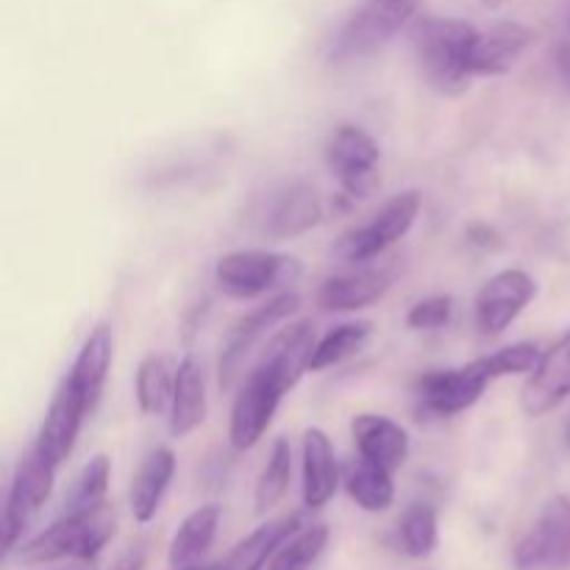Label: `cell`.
<instances>
[{"instance_id": "6da1fadb", "label": "cell", "mask_w": 570, "mask_h": 570, "mask_svg": "<svg viewBox=\"0 0 570 570\" xmlns=\"http://www.w3.org/2000/svg\"><path fill=\"white\" fill-rule=\"evenodd\" d=\"M479 28L454 17H417L410 26L421 76L434 92L462 95L471 89L473 78L465 70V56Z\"/></svg>"}, {"instance_id": "7a4b0ae2", "label": "cell", "mask_w": 570, "mask_h": 570, "mask_svg": "<svg viewBox=\"0 0 570 570\" xmlns=\"http://www.w3.org/2000/svg\"><path fill=\"white\" fill-rule=\"evenodd\" d=\"M117 529V512L111 504H100L83 512H61L56 523L20 546V562L48 566L59 560H76L92 566L109 546Z\"/></svg>"}, {"instance_id": "3957f363", "label": "cell", "mask_w": 570, "mask_h": 570, "mask_svg": "<svg viewBox=\"0 0 570 570\" xmlns=\"http://www.w3.org/2000/svg\"><path fill=\"white\" fill-rule=\"evenodd\" d=\"M423 0H365L334 37L328 59L334 65L365 59L382 50L401 28L415 22Z\"/></svg>"}, {"instance_id": "277c9868", "label": "cell", "mask_w": 570, "mask_h": 570, "mask_svg": "<svg viewBox=\"0 0 570 570\" xmlns=\"http://www.w3.org/2000/svg\"><path fill=\"white\" fill-rule=\"evenodd\" d=\"M301 262L276 250H232L215 265V284L223 295L234 301H254L278 287L295 284L301 276Z\"/></svg>"}, {"instance_id": "5b68a950", "label": "cell", "mask_w": 570, "mask_h": 570, "mask_svg": "<svg viewBox=\"0 0 570 570\" xmlns=\"http://www.w3.org/2000/svg\"><path fill=\"white\" fill-rule=\"evenodd\" d=\"M423 195L417 189H406V193L393 195L376 215L367 223L351 226L343 237L334 243V256L351 265H365V262L379 259L387 248H393L399 239L415 226L417 215H421Z\"/></svg>"}, {"instance_id": "8992f818", "label": "cell", "mask_w": 570, "mask_h": 570, "mask_svg": "<svg viewBox=\"0 0 570 570\" xmlns=\"http://www.w3.org/2000/svg\"><path fill=\"white\" fill-rule=\"evenodd\" d=\"M293 390V384L271 367L267 362H256L245 384L234 399L232 417H228V443L234 451H248L265 438L267 426L273 423L278 404Z\"/></svg>"}, {"instance_id": "52a82bcc", "label": "cell", "mask_w": 570, "mask_h": 570, "mask_svg": "<svg viewBox=\"0 0 570 570\" xmlns=\"http://www.w3.org/2000/svg\"><path fill=\"white\" fill-rule=\"evenodd\" d=\"M56 471L59 468L53 462L45 460L37 449L22 454L17 462L14 479L9 484V493L3 501V515H0V543H3V557L20 546L22 534H26L31 518L48 504L50 493H53Z\"/></svg>"}, {"instance_id": "ba28073f", "label": "cell", "mask_w": 570, "mask_h": 570, "mask_svg": "<svg viewBox=\"0 0 570 570\" xmlns=\"http://www.w3.org/2000/svg\"><path fill=\"white\" fill-rule=\"evenodd\" d=\"M323 159H326L328 173L337 178L343 195H348L351 200L371 198L382 187V173H379L382 148L365 128L351 126V122L334 128Z\"/></svg>"}, {"instance_id": "9c48e42d", "label": "cell", "mask_w": 570, "mask_h": 570, "mask_svg": "<svg viewBox=\"0 0 570 570\" xmlns=\"http://www.w3.org/2000/svg\"><path fill=\"white\" fill-rule=\"evenodd\" d=\"M301 306L298 293H278L273 295L267 304L256 306L254 312H248L245 317H239L232 328L226 332L220 343V354H217V382L220 390H232L234 382L243 373V365L248 362V356L254 354V348L259 345V340L271 332L273 326H278L282 321H287L289 315H295Z\"/></svg>"}, {"instance_id": "30bf717a", "label": "cell", "mask_w": 570, "mask_h": 570, "mask_svg": "<svg viewBox=\"0 0 570 570\" xmlns=\"http://www.w3.org/2000/svg\"><path fill=\"white\" fill-rule=\"evenodd\" d=\"M515 570H562L570 566V495H551L538 521L515 543Z\"/></svg>"}, {"instance_id": "8fae6325", "label": "cell", "mask_w": 570, "mask_h": 570, "mask_svg": "<svg viewBox=\"0 0 570 570\" xmlns=\"http://www.w3.org/2000/svg\"><path fill=\"white\" fill-rule=\"evenodd\" d=\"M493 382L484 367L482 356L468 365L445 367V371H429L415 382V399L423 415L454 417L471 410L484 395L488 384Z\"/></svg>"}, {"instance_id": "7c38bea8", "label": "cell", "mask_w": 570, "mask_h": 570, "mask_svg": "<svg viewBox=\"0 0 570 570\" xmlns=\"http://www.w3.org/2000/svg\"><path fill=\"white\" fill-rule=\"evenodd\" d=\"M321 220L323 200L317 189L304 178L276 184L259 206V234L273 243L301 237Z\"/></svg>"}, {"instance_id": "4fadbf2b", "label": "cell", "mask_w": 570, "mask_h": 570, "mask_svg": "<svg viewBox=\"0 0 570 570\" xmlns=\"http://www.w3.org/2000/svg\"><path fill=\"white\" fill-rule=\"evenodd\" d=\"M538 295V282L527 271L507 267L490 276L476 293V328L484 337L504 334Z\"/></svg>"}, {"instance_id": "5bb4252c", "label": "cell", "mask_w": 570, "mask_h": 570, "mask_svg": "<svg viewBox=\"0 0 570 570\" xmlns=\"http://www.w3.org/2000/svg\"><path fill=\"white\" fill-rule=\"evenodd\" d=\"M87 415V401L78 393L72 379L65 376L59 382V387H56L53 399H50L42 426H39L37 440H33V449H37L45 460L53 462L56 468H61L70 460L72 449H76L78 432H81Z\"/></svg>"}, {"instance_id": "9a60e30c", "label": "cell", "mask_w": 570, "mask_h": 570, "mask_svg": "<svg viewBox=\"0 0 570 570\" xmlns=\"http://www.w3.org/2000/svg\"><path fill=\"white\" fill-rule=\"evenodd\" d=\"M532 42L534 31L529 26H523V22H493V26L484 28V31H476L471 48H468V76H507V72L523 59V53H527Z\"/></svg>"}, {"instance_id": "2e32d148", "label": "cell", "mask_w": 570, "mask_h": 570, "mask_svg": "<svg viewBox=\"0 0 570 570\" xmlns=\"http://www.w3.org/2000/svg\"><path fill=\"white\" fill-rule=\"evenodd\" d=\"M570 399V332L543 351L538 367L521 390V410L529 417H543Z\"/></svg>"}, {"instance_id": "e0dca14e", "label": "cell", "mask_w": 570, "mask_h": 570, "mask_svg": "<svg viewBox=\"0 0 570 570\" xmlns=\"http://www.w3.org/2000/svg\"><path fill=\"white\" fill-rule=\"evenodd\" d=\"M393 265H356L354 271L326 278L317 289V304L326 312H356L376 304L393 287Z\"/></svg>"}, {"instance_id": "ac0fdd59", "label": "cell", "mask_w": 570, "mask_h": 570, "mask_svg": "<svg viewBox=\"0 0 570 570\" xmlns=\"http://www.w3.org/2000/svg\"><path fill=\"white\" fill-rule=\"evenodd\" d=\"M301 501L309 512L323 510L334 499L340 484L334 445L323 429L312 426L301 440Z\"/></svg>"}, {"instance_id": "d6986e66", "label": "cell", "mask_w": 570, "mask_h": 570, "mask_svg": "<svg viewBox=\"0 0 570 570\" xmlns=\"http://www.w3.org/2000/svg\"><path fill=\"white\" fill-rule=\"evenodd\" d=\"M351 438H354L356 451L365 460L379 462V465L399 471L410 456V434L401 423H395L387 415H373L362 412L351 421Z\"/></svg>"}, {"instance_id": "ffe728a7", "label": "cell", "mask_w": 570, "mask_h": 570, "mask_svg": "<svg viewBox=\"0 0 570 570\" xmlns=\"http://www.w3.org/2000/svg\"><path fill=\"white\" fill-rule=\"evenodd\" d=\"M111 360H115V328H111V323H98L89 332V337L83 340L81 351H78L76 362H72L70 373H67L78 387V393L83 395V401H87L89 415H92L100 395H104Z\"/></svg>"}, {"instance_id": "44dd1931", "label": "cell", "mask_w": 570, "mask_h": 570, "mask_svg": "<svg viewBox=\"0 0 570 570\" xmlns=\"http://www.w3.org/2000/svg\"><path fill=\"white\" fill-rule=\"evenodd\" d=\"M301 529H304V515L301 512L273 518V521L256 527L248 538L239 540L228 551L226 560L217 562V570H265L267 562L276 557V551Z\"/></svg>"}, {"instance_id": "7402d4cb", "label": "cell", "mask_w": 570, "mask_h": 570, "mask_svg": "<svg viewBox=\"0 0 570 570\" xmlns=\"http://www.w3.org/2000/svg\"><path fill=\"white\" fill-rule=\"evenodd\" d=\"M173 476H176V454L173 449H156L139 462L137 473L131 479V490H128V507L137 523H150L156 512L161 510L167 490H170Z\"/></svg>"}, {"instance_id": "603a6c76", "label": "cell", "mask_w": 570, "mask_h": 570, "mask_svg": "<svg viewBox=\"0 0 570 570\" xmlns=\"http://www.w3.org/2000/svg\"><path fill=\"white\" fill-rule=\"evenodd\" d=\"M206 376L200 362L193 354L184 356L176 367V390H173V404L167 412V429L176 440L187 438L206 421Z\"/></svg>"}, {"instance_id": "cb8c5ba5", "label": "cell", "mask_w": 570, "mask_h": 570, "mask_svg": "<svg viewBox=\"0 0 570 570\" xmlns=\"http://www.w3.org/2000/svg\"><path fill=\"white\" fill-rule=\"evenodd\" d=\"M317 348V334H315V323L312 321H298L289 323L287 328L276 334L271 343L265 345L259 360L267 362L271 367H276L289 384H298L301 376L309 371L312 354Z\"/></svg>"}, {"instance_id": "d4e9b609", "label": "cell", "mask_w": 570, "mask_h": 570, "mask_svg": "<svg viewBox=\"0 0 570 570\" xmlns=\"http://www.w3.org/2000/svg\"><path fill=\"white\" fill-rule=\"evenodd\" d=\"M217 527H220V507L217 504H204L198 507V510L189 512L181 521V527L176 529V534H173L170 549H167V562H170V568L184 570L200 566L206 551L215 543Z\"/></svg>"}, {"instance_id": "484cf974", "label": "cell", "mask_w": 570, "mask_h": 570, "mask_svg": "<svg viewBox=\"0 0 570 570\" xmlns=\"http://www.w3.org/2000/svg\"><path fill=\"white\" fill-rule=\"evenodd\" d=\"M345 493L351 495L360 510L365 512H387L395 501V484H393V471L379 462L360 460L348 468L345 473Z\"/></svg>"}, {"instance_id": "4316f807", "label": "cell", "mask_w": 570, "mask_h": 570, "mask_svg": "<svg viewBox=\"0 0 570 570\" xmlns=\"http://www.w3.org/2000/svg\"><path fill=\"white\" fill-rule=\"evenodd\" d=\"M173 390H176V371L170 360L161 354H150L139 362L137 379H134V395L142 415H161L170 412Z\"/></svg>"}, {"instance_id": "83f0119b", "label": "cell", "mask_w": 570, "mask_h": 570, "mask_svg": "<svg viewBox=\"0 0 570 570\" xmlns=\"http://www.w3.org/2000/svg\"><path fill=\"white\" fill-rule=\"evenodd\" d=\"M289 479H293V445L287 438H278L273 443L271 456H267L265 468H262L259 479L254 488V507L256 515H267L278 501L287 495Z\"/></svg>"}, {"instance_id": "f1b7e54d", "label": "cell", "mask_w": 570, "mask_h": 570, "mask_svg": "<svg viewBox=\"0 0 570 570\" xmlns=\"http://www.w3.org/2000/svg\"><path fill=\"white\" fill-rule=\"evenodd\" d=\"M399 543L401 551L412 560H426L434 554L440 543V518L432 504L415 501L404 510L399 521Z\"/></svg>"}, {"instance_id": "f546056e", "label": "cell", "mask_w": 570, "mask_h": 570, "mask_svg": "<svg viewBox=\"0 0 570 570\" xmlns=\"http://www.w3.org/2000/svg\"><path fill=\"white\" fill-rule=\"evenodd\" d=\"M371 334H373L371 321H351V323H343V326L332 328L326 337L317 340V348L309 362V373L328 371V367L340 365V362L360 354V351L367 345V340H371Z\"/></svg>"}, {"instance_id": "4dcf8cb0", "label": "cell", "mask_w": 570, "mask_h": 570, "mask_svg": "<svg viewBox=\"0 0 570 570\" xmlns=\"http://www.w3.org/2000/svg\"><path fill=\"white\" fill-rule=\"evenodd\" d=\"M109 479H111V460L106 454H95L92 460L81 468V473L72 479L70 490H67L65 495V512H83V510H95V507L106 504Z\"/></svg>"}, {"instance_id": "1f68e13d", "label": "cell", "mask_w": 570, "mask_h": 570, "mask_svg": "<svg viewBox=\"0 0 570 570\" xmlns=\"http://www.w3.org/2000/svg\"><path fill=\"white\" fill-rule=\"evenodd\" d=\"M328 538H332V532H328L326 523L304 527L276 551V557L267 562L265 570H312L326 551Z\"/></svg>"}, {"instance_id": "d6a6232c", "label": "cell", "mask_w": 570, "mask_h": 570, "mask_svg": "<svg viewBox=\"0 0 570 570\" xmlns=\"http://www.w3.org/2000/svg\"><path fill=\"white\" fill-rule=\"evenodd\" d=\"M540 351L538 343H512L507 348L495 351V354L482 356L484 367H488L490 379H504V376H518V373H532L538 367Z\"/></svg>"}, {"instance_id": "836d02e7", "label": "cell", "mask_w": 570, "mask_h": 570, "mask_svg": "<svg viewBox=\"0 0 570 570\" xmlns=\"http://www.w3.org/2000/svg\"><path fill=\"white\" fill-rule=\"evenodd\" d=\"M454 317V298L451 295H432V298H423L406 312V326L412 332H438L445 328Z\"/></svg>"}, {"instance_id": "e575fe53", "label": "cell", "mask_w": 570, "mask_h": 570, "mask_svg": "<svg viewBox=\"0 0 570 570\" xmlns=\"http://www.w3.org/2000/svg\"><path fill=\"white\" fill-rule=\"evenodd\" d=\"M465 237H468V245H473V248L479 250H499L501 245H504V239H501L499 228L490 226V223H471V226L465 228Z\"/></svg>"}, {"instance_id": "d590c367", "label": "cell", "mask_w": 570, "mask_h": 570, "mask_svg": "<svg viewBox=\"0 0 570 570\" xmlns=\"http://www.w3.org/2000/svg\"><path fill=\"white\" fill-rule=\"evenodd\" d=\"M145 566H148V554L142 546H137V549H128L109 570H145Z\"/></svg>"}, {"instance_id": "8d00e7d4", "label": "cell", "mask_w": 570, "mask_h": 570, "mask_svg": "<svg viewBox=\"0 0 570 570\" xmlns=\"http://www.w3.org/2000/svg\"><path fill=\"white\" fill-rule=\"evenodd\" d=\"M554 61H557V72H560V78H562V87H566L570 95V42L557 45Z\"/></svg>"}, {"instance_id": "74e56055", "label": "cell", "mask_w": 570, "mask_h": 570, "mask_svg": "<svg viewBox=\"0 0 570 570\" xmlns=\"http://www.w3.org/2000/svg\"><path fill=\"white\" fill-rule=\"evenodd\" d=\"M479 3L484 6V9H490V11H495V9H501V6L507 3V0H479Z\"/></svg>"}, {"instance_id": "f35d334b", "label": "cell", "mask_w": 570, "mask_h": 570, "mask_svg": "<svg viewBox=\"0 0 570 570\" xmlns=\"http://www.w3.org/2000/svg\"><path fill=\"white\" fill-rule=\"evenodd\" d=\"M67 570H89V566H83V562H78V566H72V568H67Z\"/></svg>"}, {"instance_id": "ab89813d", "label": "cell", "mask_w": 570, "mask_h": 570, "mask_svg": "<svg viewBox=\"0 0 570 570\" xmlns=\"http://www.w3.org/2000/svg\"><path fill=\"white\" fill-rule=\"evenodd\" d=\"M566 445L570 449V421H568V426H566Z\"/></svg>"}, {"instance_id": "60d3db41", "label": "cell", "mask_w": 570, "mask_h": 570, "mask_svg": "<svg viewBox=\"0 0 570 570\" xmlns=\"http://www.w3.org/2000/svg\"><path fill=\"white\" fill-rule=\"evenodd\" d=\"M568 28H570V3H568Z\"/></svg>"}]
</instances>
